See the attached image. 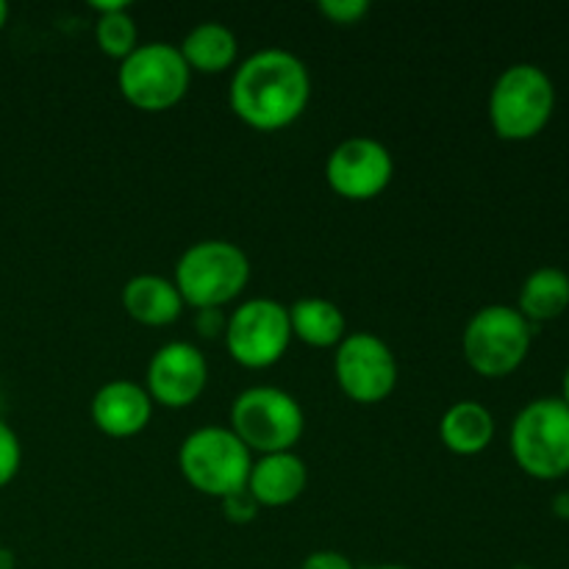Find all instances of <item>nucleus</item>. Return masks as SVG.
<instances>
[{
	"label": "nucleus",
	"instance_id": "32",
	"mask_svg": "<svg viewBox=\"0 0 569 569\" xmlns=\"http://www.w3.org/2000/svg\"><path fill=\"white\" fill-rule=\"evenodd\" d=\"M511 569H533V567L531 565H515Z\"/></svg>",
	"mask_w": 569,
	"mask_h": 569
},
{
	"label": "nucleus",
	"instance_id": "10",
	"mask_svg": "<svg viewBox=\"0 0 569 569\" xmlns=\"http://www.w3.org/2000/svg\"><path fill=\"white\" fill-rule=\"evenodd\" d=\"M339 389L361 406L387 400L398 387V359L381 337L370 331L348 333L333 356Z\"/></svg>",
	"mask_w": 569,
	"mask_h": 569
},
{
	"label": "nucleus",
	"instance_id": "30",
	"mask_svg": "<svg viewBox=\"0 0 569 569\" xmlns=\"http://www.w3.org/2000/svg\"><path fill=\"white\" fill-rule=\"evenodd\" d=\"M561 400H565L567 409H569V370L565 372V387H561Z\"/></svg>",
	"mask_w": 569,
	"mask_h": 569
},
{
	"label": "nucleus",
	"instance_id": "21",
	"mask_svg": "<svg viewBox=\"0 0 569 569\" xmlns=\"http://www.w3.org/2000/svg\"><path fill=\"white\" fill-rule=\"evenodd\" d=\"M22 465V445L20 437L14 433V428L9 422L0 420V489L9 487L17 478Z\"/></svg>",
	"mask_w": 569,
	"mask_h": 569
},
{
	"label": "nucleus",
	"instance_id": "1",
	"mask_svg": "<svg viewBox=\"0 0 569 569\" xmlns=\"http://www.w3.org/2000/svg\"><path fill=\"white\" fill-rule=\"evenodd\" d=\"M311 98L309 67L295 53L267 48L237 67L228 89L231 111L256 131H281L306 111Z\"/></svg>",
	"mask_w": 569,
	"mask_h": 569
},
{
	"label": "nucleus",
	"instance_id": "27",
	"mask_svg": "<svg viewBox=\"0 0 569 569\" xmlns=\"http://www.w3.org/2000/svg\"><path fill=\"white\" fill-rule=\"evenodd\" d=\"M553 511L561 520H569V492H561L553 498Z\"/></svg>",
	"mask_w": 569,
	"mask_h": 569
},
{
	"label": "nucleus",
	"instance_id": "4",
	"mask_svg": "<svg viewBox=\"0 0 569 569\" xmlns=\"http://www.w3.org/2000/svg\"><path fill=\"white\" fill-rule=\"evenodd\" d=\"M509 445L526 476L537 481H559L569 476V409L565 400H531L511 422Z\"/></svg>",
	"mask_w": 569,
	"mask_h": 569
},
{
	"label": "nucleus",
	"instance_id": "6",
	"mask_svg": "<svg viewBox=\"0 0 569 569\" xmlns=\"http://www.w3.org/2000/svg\"><path fill=\"white\" fill-rule=\"evenodd\" d=\"M533 326L515 306L492 303L478 309L461 333L465 359L478 376L506 378L528 359Z\"/></svg>",
	"mask_w": 569,
	"mask_h": 569
},
{
	"label": "nucleus",
	"instance_id": "11",
	"mask_svg": "<svg viewBox=\"0 0 569 569\" xmlns=\"http://www.w3.org/2000/svg\"><path fill=\"white\" fill-rule=\"evenodd\" d=\"M395 159L378 139L350 137L328 156V187L348 200H372L392 183Z\"/></svg>",
	"mask_w": 569,
	"mask_h": 569
},
{
	"label": "nucleus",
	"instance_id": "14",
	"mask_svg": "<svg viewBox=\"0 0 569 569\" xmlns=\"http://www.w3.org/2000/svg\"><path fill=\"white\" fill-rule=\"evenodd\" d=\"M309 470L295 450L287 453H267L253 461L248 476V489L261 509H281L295 503L306 492Z\"/></svg>",
	"mask_w": 569,
	"mask_h": 569
},
{
	"label": "nucleus",
	"instance_id": "25",
	"mask_svg": "<svg viewBox=\"0 0 569 569\" xmlns=\"http://www.w3.org/2000/svg\"><path fill=\"white\" fill-rule=\"evenodd\" d=\"M300 569H356L353 561L348 559L339 550H315L311 556H306V561Z\"/></svg>",
	"mask_w": 569,
	"mask_h": 569
},
{
	"label": "nucleus",
	"instance_id": "2",
	"mask_svg": "<svg viewBox=\"0 0 569 569\" xmlns=\"http://www.w3.org/2000/svg\"><path fill=\"white\" fill-rule=\"evenodd\" d=\"M250 281V261L239 244L203 239L189 244L176 264V287L194 309H222L237 300Z\"/></svg>",
	"mask_w": 569,
	"mask_h": 569
},
{
	"label": "nucleus",
	"instance_id": "31",
	"mask_svg": "<svg viewBox=\"0 0 569 569\" xmlns=\"http://www.w3.org/2000/svg\"><path fill=\"white\" fill-rule=\"evenodd\" d=\"M370 569H409V567H403V565H378V567H370Z\"/></svg>",
	"mask_w": 569,
	"mask_h": 569
},
{
	"label": "nucleus",
	"instance_id": "12",
	"mask_svg": "<svg viewBox=\"0 0 569 569\" xmlns=\"http://www.w3.org/2000/svg\"><path fill=\"white\" fill-rule=\"evenodd\" d=\"M209 381L206 356L192 342H167L150 356L144 389L150 400L167 409H187L203 395Z\"/></svg>",
	"mask_w": 569,
	"mask_h": 569
},
{
	"label": "nucleus",
	"instance_id": "24",
	"mask_svg": "<svg viewBox=\"0 0 569 569\" xmlns=\"http://www.w3.org/2000/svg\"><path fill=\"white\" fill-rule=\"evenodd\" d=\"M194 328L203 339L226 337L228 317L222 315V309H198V317H194Z\"/></svg>",
	"mask_w": 569,
	"mask_h": 569
},
{
	"label": "nucleus",
	"instance_id": "17",
	"mask_svg": "<svg viewBox=\"0 0 569 569\" xmlns=\"http://www.w3.org/2000/svg\"><path fill=\"white\" fill-rule=\"evenodd\" d=\"M178 50H181L189 70L214 76V72H226L228 67H233L239 56V39L222 22H200L183 37Z\"/></svg>",
	"mask_w": 569,
	"mask_h": 569
},
{
	"label": "nucleus",
	"instance_id": "19",
	"mask_svg": "<svg viewBox=\"0 0 569 569\" xmlns=\"http://www.w3.org/2000/svg\"><path fill=\"white\" fill-rule=\"evenodd\" d=\"M569 309V276L559 267H539L526 278L520 289L517 311L531 326L550 322Z\"/></svg>",
	"mask_w": 569,
	"mask_h": 569
},
{
	"label": "nucleus",
	"instance_id": "9",
	"mask_svg": "<svg viewBox=\"0 0 569 569\" xmlns=\"http://www.w3.org/2000/svg\"><path fill=\"white\" fill-rule=\"evenodd\" d=\"M292 342L289 309L272 298L244 300L226 328V348L237 365L248 370H267L278 365Z\"/></svg>",
	"mask_w": 569,
	"mask_h": 569
},
{
	"label": "nucleus",
	"instance_id": "18",
	"mask_svg": "<svg viewBox=\"0 0 569 569\" xmlns=\"http://www.w3.org/2000/svg\"><path fill=\"white\" fill-rule=\"evenodd\" d=\"M292 337L311 348H337L348 337V322L342 309L326 298H300L289 306Z\"/></svg>",
	"mask_w": 569,
	"mask_h": 569
},
{
	"label": "nucleus",
	"instance_id": "3",
	"mask_svg": "<svg viewBox=\"0 0 569 569\" xmlns=\"http://www.w3.org/2000/svg\"><path fill=\"white\" fill-rule=\"evenodd\" d=\"M556 109V89L537 64H515L495 81L489 92V122L506 142L539 137Z\"/></svg>",
	"mask_w": 569,
	"mask_h": 569
},
{
	"label": "nucleus",
	"instance_id": "8",
	"mask_svg": "<svg viewBox=\"0 0 569 569\" xmlns=\"http://www.w3.org/2000/svg\"><path fill=\"white\" fill-rule=\"evenodd\" d=\"M189 78L192 70L181 50L170 42H148L120 61L117 87L133 109L167 111L187 94Z\"/></svg>",
	"mask_w": 569,
	"mask_h": 569
},
{
	"label": "nucleus",
	"instance_id": "13",
	"mask_svg": "<svg viewBox=\"0 0 569 569\" xmlns=\"http://www.w3.org/2000/svg\"><path fill=\"white\" fill-rule=\"evenodd\" d=\"M89 411L100 433L111 439H131L148 428L153 417V400L144 387L117 378L94 392Z\"/></svg>",
	"mask_w": 569,
	"mask_h": 569
},
{
	"label": "nucleus",
	"instance_id": "7",
	"mask_svg": "<svg viewBox=\"0 0 569 569\" xmlns=\"http://www.w3.org/2000/svg\"><path fill=\"white\" fill-rule=\"evenodd\" d=\"M306 415L298 400L278 387H250L231 406V431L250 453H287L300 442Z\"/></svg>",
	"mask_w": 569,
	"mask_h": 569
},
{
	"label": "nucleus",
	"instance_id": "5",
	"mask_svg": "<svg viewBox=\"0 0 569 569\" xmlns=\"http://www.w3.org/2000/svg\"><path fill=\"white\" fill-rule=\"evenodd\" d=\"M178 467L189 487L222 500L226 495L248 487L253 456L231 428L206 426L183 439L178 450Z\"/></svg>",
	"mask_w": 569,
	"mask_h": 569
},
{
	"label": "nucleus",
	"instance_id": "22",
	"mask_svg": "<svg viewBox=\"0 0 569 569\" xmlns=\"http://www.w3.org/2000/svg\"><path fill=\"white\" fill-rule=\"evenodd\" d=\"M320 14L328 17L333 26H356L367 17L370 3L367 0H320Z\"/></svg>",
	"mask_w": 569,
	"mask_h": 569
},
{
	"label": "nucleus",
	"instance_id": "20",
	"mask_svg": "<svg viewBox=\"0 0 569 569\" xmlns=\"http://www.w3.org/2000/svg\"><path fill=\"white\" fill-rule=\"evenodd\" d=\"M94 42L111 59H126L137 50L139 33L137 22L128 11H114V14H100L94 22Z\"/></svg>",
	"mask_w": 569,
	"mask_h": 569
},
{
	"label": "nucleus",
	"instance_id": "28",
	"mask_svg": "<svg viewBox=\"0 0 569 569\" xmlns=\"http://www.w3.org/2000/svg\"><path fill=\"white\" fill-rule=\"evenodd\" d=\"M17 559L9 548H0V569H14Z\"/></svg>",
	"mask_w": 569,
	"mask_h": 569
},
{
	"label": "nucleus",
	"instance_id": "26",
	"mask_svg": "<svg viewBox=\"0 0 569 569\" xmlns=\"http://www.w3.org/2000/svg\"><path fill=\"white\" fill-rule=\"evenodd\" d=\"M92 9L100 14H114V11H128L126 0H94Z\"/></svg>",
	"mask_w": 569,
	"mask_h": 569
},
{
	"label": "nucleus",
	"instance_id": "16",
	"mask_svg": "<svg viewBox=\"0 0 569 569\" xmlns=\"http://www.w3.org/2000/svg\"><path fill=\"white\" fill-rule=\"evenodd\" d=\"M442 445L456 456H478L492 445L495 417L476 400H459L439 420Z\"/></svg>",
	"mask_w": 569,
	"mask_h": 569
},
{
	"label": "nucleus",
	"instance_id": "15",
	"mask_svg": "<svg viewBox=\"0 0 569 569\" xmlns=\"http://www.w3.org/2000/svg\"><path fill=\"white\" fill-rule=\"evenodd\" d=\"M183 306L187 303H183L178 287L164 276L142 272L122 287V309L128 311L131 320L142 322V326H170L181 317Z\"/></svg>",
	"mask_w": 569,
	"mask_h": 569
},
{
	"label": "nucleus",
	"instance_id": "29",
	"mask_svg": "<svg viewBox=\"0 0 569 569\" xmlns=\"http://www.w3.org/2000/svg\"><path fill=\"white\" fill-rule=\"evenodd\" d=\"M6 22H9V6H6L3 0H0V31H3V28H6Z\"/></svg>",
	"mask_w": 569,
	"mask_h": 569
},
{
	"label": "nucleus",
	"instance_id": "23",
	"mask_svg": "<svg viewBox=\"0 0 569 569\" xmlns=\"http://www.w3.org/2000/svg\"><path fill=\"white\" fill-rule=\"evenodd\" d=\"M222 503V515L228 517L231 522H237V526H248V522H253L256 517H259V500L250 495V489H239V492H231L226 495V498L220 500Z\"/></svg>",
	"mask_w": 569,
	"mask_h": 569
}]
</instances>
